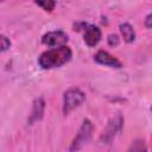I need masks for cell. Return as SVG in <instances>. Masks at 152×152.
<instances>
[{"label": "cell", "mask_w": 152, "mask_h": 152, "mask_svg": "<svg viewBox=\"0 0 152 152\" xmlns=\"http://www.w3.org/2000/svg\"><path fill=\"white\" fill-rule=\"evenodd\" d=\"M71 58H72V51L65 44L44 51L38 58V64L40 68L45 70H50L63 66L64 64L69 63Z\"/></svg>", "instance_id": "6da1fadb"}, {"label": "cell", "mask_w": 152, "mask_h": 152, "mask_svg": "<svg viewBox=\"0 0 152 152\" xmlns=\"http://www.w3.org/2000/svg\"><path fill=\"white\" fill-rule=\"evenodd\" d=\"M86 101V93L80 88L72 87L64 91L63 94V106L62 110L64 115H69L72 110L80 107Z\"/></svg>", "instance_id": "7a4b0ae2"}, {"label": "cell", "mask_w": 152, "mask_h": 152, "mask_svg": "<svg viewBox=\"0 0 152 152\" xmlns=\"http://www.w3.org/2000/svg\"><path fill=\"white\" fill-rule=\"evenodd\" d=\"M93 131H94V125L89 119H84L82 121V125L78 129V132L76 133L69 151H78L81 150L84 145H87L93 135Z\"/></svg>", "instance_id": "3957f363"}, {"label": "cell", "mask_w": 152, "mask_h": 152, "mask_svg": "<svg viewBox=\"0 0 152 152\" xmlns=\"http://www.w3.org/2000/svg\"><path fill=\"white\" fill-rule=\"evenodd\" d=\"M122 126H124V118L121 114H116L115 116H113L107 126L104 127V129L102 131L101 135H100V142L101 144H110L115 137L121 132L122 129Z\"/></svg>", "instance_id": "277c9868"}, {"label": "cell", "mask_w": 152, "mask_h": 152, "mask_svg": "<svg viewBox=\"0 0 152 152\" xmlns=\"http://www.w3.org/2000/svg\"><path fill=\"white\" fill-rule=\"evenodd\" d=\"M69 42V36L62 30L50 31L42 37V43L48 48H57L65 45Z\"/></svg>", "instance_id": "5b68a950"}, {"label": "cell", "mask_w": 152, "mask_h": 152, "mask_svg": "<svg viewBox=\"0 0 152 152\" xmlns=\"http://www.w3.org/2000/svg\"><path fill=\"white\" fill-rule=\"evenodd\" d=\"M94 61L97 64L104 65V66H109V68H114V69H120L122 68V63L112 53H109L108 51L104 50H99L95 55H94Z\"/></svg>", "instance_id": "8992f818"}, {"label": "cell", "mask_w": 152, "mask_h": 152, "mask_svg": "<svg viewBox=\"0 0 152 152\" xmlns=\"http://www.w3.org/2000/svg\"><path fill=\"white\" fill-rule=\"evenodd\" d=\"M102 38L101 28L96 25H87L83 30V40L89 48L96 46Z\"/></svg>", "instance_id": "52a82bcc"}, {"label": "cell", "mask_w": 152, "mask_h": 152, "mask_svg": "<svg viewBox=\"0 0 152 152\" xmlns=\"http://www.w3.org/2000/svg\"><path fill=\"white\" fill-rule=\"evenodd\" d=\"M44 110H45V101L43 97H37L34 99L32 103V109L30 113V116L27 119L28 125H33L34 122L39 121L44 116Z\"/></svg>", "instance_id": "ba28073f"}, {"label": "cell", "mask_w": 152, "mask_h": 152, "mask_svg": "<svg viewBox=\"0 0 152 152\" xmlns=\"http://www.w3.org/2000/svg\"><path fill=\"white\" fill-rule=\"evenodd\" d=\"M119 28H120V33L125 43L131 44L135 40V31H134V27L129 23H121L119 25Z\"/></svg>", "instance_id": "9c48e42d"}, {"label": "cell", "mask_w": 152, "mask_h": 152, "mask_svg": "<svg viewBox=\"0 0 152 152\" xmlns=\"http://www.w3.org/2000/svg\"><path fill=\"white\" fill-rule=\"evenodd\" d=\"M34 4L45 12H52L56 7V0H34Z\"/></svg>", "instance_id": "30bf717a"}, {"label": "cell", "mask_w": 152, "mask_h": 152, "mask_svg": "<svg viewBox=\"0 0 152 152\" xmlns=\"http://www.w3.org/2000/svg\"><path fill=\"white\" fill-rule=\"evenodd\" d=\"M11 48V40L10 38H7L5 34L0 33V52L7 51Z\"/></svg>", "instance_id": "8fae6325"}, {"label": "cell", "mask_w": 152, "mask_h": 152, "mask_svg": "<svg viewBox=\"0 0 152 152\" xmlns=\"http://www.w3.org/2000/svg\"><path fill=\"white\" fill-rule=\"evenodd\" d=\"M146 146H145V141L144 140H135L134 142H132L131 147L128 148V151H146Z\"/></svg>", "instance_id": "7c38bea8"}, {"label": "cell", "mask_w": 152, "mask_h": 152, "mask_svg": "<svg viewBox=\"0 0 152 152\" xmlns=\"http://www.w3.org/2000/svg\"><path fill=\"white\" fill-rule=\"evenodd\" d=\"M107 43H108L109 46H112V48H116V46L120 44V38H119L118 34H115V33H110V34H108V37H107Z\"/></svg>", "instance_id": "4fadbf2b"}, {"label": "cell", "mask_w": 152, "mask_h": 152, "mask_svg": "<svg viewBox=\"0 0 152 152\" xmlns=\"http://www.w3.org/2000/svg\"><path fill=\"white\" fill-rule=\"evenodd\" d=\"M144 25H145L146 28H151V27H152V14H151V13H148V14L146 15V18H145V20H144Z\"/></svg>", "instance_id": "5bb4252c"}, {"label": "cell", "mask_w": 152, "mask_h": 152, "mask_svg": "<svg viewBox=\"0 0 152 152\" xmlns=\"http://www.w3.org/2000/svg\"><path fill=\"white\" fill-rule=\"evenodd\" d=\"M88 24H86V23H76L75 25H74V30H77V31H81V30H84L86 28V26H87Z\"/></svg>", "instance_id": "9a60e30c"}, {"label": "cell", "mask_w": 152, "mask_h": 152, "mask_svg": "<svg viewBox=\"0 0 152 152\" xmlns=\"http://www.w3.org/2000/svg\"><path fill=\"white\" fill-rule=\"evenodd\" d=\"M0 1H2V0H0Z\"/></svg>", "instance_id": "2e32d148"}]
</instances>
